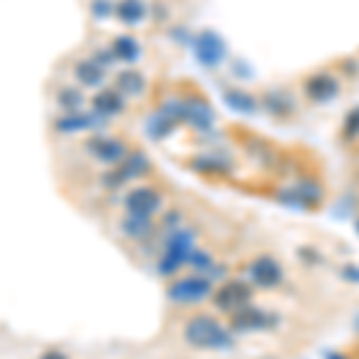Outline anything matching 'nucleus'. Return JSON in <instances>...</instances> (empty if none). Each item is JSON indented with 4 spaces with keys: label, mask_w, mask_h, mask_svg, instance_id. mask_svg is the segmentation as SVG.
Instances as JSON below:
<instances>
[{
    "label": "nucleus",
    "mask_w": 359,
    "mask_h": 359,
    "mask_svg": "<svg viewBox=\"0 0 359 359\" xmlns=\"http://www.w3.org/2000/svg\"><path fill=\"white\" fill-rule=\"evenodd\" d=\"M149 15H151V8L147 0H118L115 3V20L130 29L144 25Z\"/></svg>",
    "instance_id": "dca6fc26"
},
{
    "label": "nucleus",
    "mask_w": 359,
    "mask_h": 359,
    "mask_svg": "<svg viewBox=\"0 0 359 359\" xmlns=\"http://www.w3.org/2000/svg\"><path fill=\"white\" fill-rule=\"evenodd\" d=\"M91 57L98 62L101 67H106V69H111L115 62H118V57H115V53H113V48L108 46V48H96L94 53H91Z\"/></svg>",
    "instance_id": "c85d7f7f"
},
{
    "label": "nucleus",
    "mask_w": 359,
    "mask_h": 359,
    "mask_svg": "<svg viewBox=\"0 0 359 359\" xmlns=\"http://www.w3.org/2000/svg\"><path fill=\"white\" fill-rule=\"evenodd\" d=\"M175 127H177L175 120L168 118V115L161 111H154L147 120V132H149V137H154V139L170 137L172 132H175Z\"/></svg>",
    "instance_id": "b1692460"
},
{
    "label": "nucleus",
    "mask_w": 359,
    "mask_h": 359,
    "mask_svg": "<svg viewBox=\"0 0 359 359\" xmlns=\"http://www.w3.org/2000/svg\"><path fill=\"white\" fill-rule=\"evenodd\" d=\"M343 137H345V139H357V137H359V106H357V108H352V111L345 115Z\"/></svg>",
    "instance_id": "bb28decb"
},
{
    "label": "nucleus",
    "mask_w": 359,
    "mask_h": 359,
    "mask_svg": "<svg viewBox=\"0 0 359 359\" xmlns=\"http://www.w3.org/2000/svg\"><path fill=\"white\" fill-rule=\"evenodd\" d=\"M127 103H130V98L125 94H120L115 86H103L101 91H96V94L91 96V111L103 115L106 120H113L127 111Z\"/></svg>",
    "instance_id": "ddd939ff"
},
{
    "label": "nucleus",
    "mask_w": 359,
    "mask_h": 359,
    "mask_svg": "<svg viewBox=\"0 0 359 359\" xmlns=\"http://www.w3.org/2000/svg\"><path fill=\"white\" fill-rule=\"evenodd\" d=\"M262 111H266L271 118L278 120H287L297 113V101L292 98V94H287L285 89H266L262 96Z\"/></svg>",
    "instance_id": "2eb2a0df"
},
{
    "label": "nucleus",
    "mask_w": 359,
    "mask_h": 359,
    "mask_svg": "<svg viewBox=\"0 0 359 359\" xmlns=\"http://www.w3.org/2000/svg\"><path fill=\"white\" fill-rule=\"evenodd\" d=\"M252 302V290H249L247 283L242 280H228L225 285H221L213 294V304L218 306L225 314H237L240 309H245Z\"/></svg>",
    "instance_id": "1a4fd4ad"
},
{
    "label": "nucleus",
    "mask_w": 359,
    "mask_h": 359,
    "mask_svg": "<svg viewBox=\"0 0 359 359\" xmlns=\"http://www.w3.org/2000/svg\"><path fill=\"white\" fill-rule=\"evenodd\" d=\"M111 48H113L115 57H118V62L130 65V67L137 65L144 55L142 41H139L137 36H132V34H118V36L111 41Z\"/></svg>",
    "instance_id": "a211bd4d"
},
{
    "label": "nucleus",
    "mask_w": 359,
    "mask_h": 359,
    "mask_svg": "<svg viewBox=\"0 0 359 359\" xmlns=\"http://www.w3.org/2000/svg\"><path fill=\"white\" fill-rule=\"evenodd\" d=\"M328 359H347V357H343L340 352H335V355H328Z\"/></svg>",
    "instance_id": "2f4dec72"
},
{
    "label": "nucleus",
    "mask_w": 359,
    "mask_h": 359,
    "mask_svg": "<svg viewBox=\"0 0 359 359\" xmlns=\"http://www.w3.org/2000/svg\"><path fill=\"white\" fill-rule=\"evenodd\" d=\"M163 204V196L158 189L149 187V184H139L125 194V208L127 213H139V216H154Z\"/></svg>",
    "instance_id": "9b49d317"
},
{
    "label": "nucleus",
    "mask_w": 359,
    "mask_h": 359,
    "mask_svg": "<svg viewBox=\"0 0 359 359\" xmlns=\"http://www.w3.org/2000/svg\"><path fill=\"white\" fill-rule=\"evenodd\" d=\"M302 94L314 106H326L343 94V82L338 74L328 72V69H318V72H309L302 79Z\"/></svg>",
    "instance_id": "20e7f679"
},
{
    "label": "nucleus",
    "mask_w": 359,
    "mask_h": 359,
    "mask_svg": "<svg viewBox=\"0 0 359 359\" xmlns=\"http://www.w3.org/2000/svg\"><path fill=\"white\" fill-rule=\"evenodd\" d=\"M89 13L96 17V20H106V17L115 15V3L113 0H91Z\"/></svg>",
    "instance_id": "cd10ccee"
},
{
    "label": "nucleus",
    "mask_w": 359,
    "mask_h": 359,
    "mask_svg": "<svg viewBox=\"0 0 359 359\" xmlns=\"http://www.w3.org/2000/svg\"><path fill=\"white\" fill-rule=\"evenodd\" d=\"M223 101L242 115H254L262 111V101L254 94H249L247 89H240V86H228L223 91Z\"/></svg>",
    "instance_id": "6ab92c4d"
},
{
    "label": "nucleus",
    "mask_w": 359,
    "mask_h": 359,
    "mask_svg": "<svg viewBox=\"0 0 359 359\" xmlns=\"http://www.w3.org/2000/svg\"><path fill=\"white\" fill-rule=\"evenodd\" d=\"M357 230H359V221H357Z\"/></svg>",
    "instance_id": "473e14b6"
},
{
    "label": "nucleus",
    "mask_w": 359,
    "mask_h": 359,
    "mask_svg": "<svg viewBox=\"0 0 359 359\" xmlns=\"http://www.w3.org/2000/svg\"><path fill=\"white\" fill-rule=\"evenodd\" d=\"M74 72V79H77V86L82 89H89V91H101L106 86V79H108V69L101 67L94 57H79L72 67Z\"/></svg>",
    "instance_id": "4468645a"
},
{
    "label": "nucleus",
    "mask_w": 359,
    "mask_h": 359,
    "mask_svg": "<svg viewBox=\"0 0 359 359\" xmlns=\"http://www.w3.org/2000/svg\"><path fill=\"white\" fill-rule=\"evenodd\" d=\"M177 225H180V213L177 211H170L165 216V228H168V233H170V230H177Z\"/></svg>",
    "instance_id": "c756f323"
},
{
    "label": "nucleus",
    "mask_w": 359,
    "mask_h": 359,
    "mask_svg": "<svg viewBox=\"0 0 359 359\" xmlns=\"http://www.w3.org/2000/svg\"><path fill=\"white\" fill-rule=\"evenodd\" d=\"M194 242H196L194 230H189V228L170 230V233L165 235L163 254H161L158 264H156V271H158L161 276H175L180 271V266L187 264L189 257H192Z\"/></svg>",
    "instance_id": "f03ea898"
},
{
    "label": "nucleus",
    "mask_w": 359,
    "mask_h": 359,
    "mask_svg": "<svg viewBox=\"0 0 359 359\" xmlns=\"http://www.w3.org/2000/svg\"><path fill=\"white\" fill-rule=\"evenodd\" d=\"M41 359H67V357L62 355L60 350H48V352H46V355L41 357Z\"/></svg>",
    "instance_id": "7c9ffc66"
},
{
    "label": "nucleus",
    "mask_w": 359,
    "mask_h": 359,
    "mask_svg": "<svg viewBox=\"0 0 359 359\" xmlns=\"http://www.w3.org/2000/svg\"><path fill=\"white\" fill-rule=\"evenodd\" d=\"M108 123L103 115H98L96 111H79V113H62L60 118L53 120V132L55 135H77V132H91V135H98V132L108 130Z\"/></svg>",
    "instance_id": "6e6552de"
},
{
    "label": "nucleus",
    "mask_w": 359,
    "mask_h": 359,
    "mask_svg": "<svg viewBox=\"0 0 359 359\" xmlns=\"http://www.w3.org/2000/svg\"><path fill=\"white\" fill-rule=\"evenodd\" d=\"M294 194L299 196V201H302V206H311V204H318L323 196V189L318 187L314 180H299L297 184H294Z\"/></svg>",
    "instance_id": "393cba45"
},
{
    "label": "nucleus",
    "mask_w": 359,
    "mask_h": 359,
    "mask_svg": "<svg viewBox=\"0 0 359 359\" xmlns=\"http://www.w3.org/2000/svg\"><path fill=\"white\" fill-rule=\"evenodd\" d=\"M120 230L125 233V237L135 242H144L154 235V216H139V213H127L120 223Z\"/></svg>",
    "instance_id": "aec40b11"
},
{
    "label": "nucleus",
    "mask_w": 359,
    "mask_h": 359,
    "mask_svg": "<svg viewBox=\"0 0 359 359\" xmlns=\"http://www.w3.org/2000/svg\"><path fill=\"white\" fill-rule=\"evenodd\" d=\"M187 264H189V266H194V269L199 271V273H204V276L213 269V266H216V264H213V257H211V254H208V252H196V249L192 252V257H189V262H187Z\"/></svg>",
    "instance_id": "a878e982"
},
{
    "label": "nucleus",
    "mask_w": 359,
    "mask_h": 359,
    "mask_svg": "<svg viewBox=\"0 0 359 359\" xmlns=\"http://www.w3.org/2000/svg\"><path fill=\"white\" fill-rule=\"evenodd\" d=\"M182 101H184V113H182V125L192 127V130L201 132H211L216 127V111L211 108V103L206 101L201 94L196 91H184L182 94Z\"/></svg>",
    "instance_id": "423d86ee"
},
{
    "label": "nucleus",
    "mask_w": 359,
    "mask_h": 359,
    "mask_svg": "<svg viewBox=\"0 0 359 359\" xmlns=\"http://www.w3.org/2000/svg\"><path fill=\"white\" fill-rule=\"evenodd\" d=\"M192 168L196 172H204V175H228L233 170V161L228 156L211 154V156H196L192 158Z\"/></svg>",
    "instance_id": "4be33fe9"
},
{
    "label": "nucleus",
    "mask_w": 359,
    "mask_h": 359,
    "mask_svg": "<svg viewBox=\"0 0 359 359\" xmlns=\"http://www.w3.org/2000/svg\"><path fill=\"white\" fill-rule=\"evenodd\" d=\"M118 168L123 170V175H125L127 182H130V180L149 175V172H151V161H149V156L144 154V151H139V149H132L130 156H127V158Z\"/></svg>",
    "instance_id": "5701e85b"
},
{
    "label": "nucleus",
    "mask_w": 359,
    "mask_h": 359,
    "mask_svg": "<svg viewBox=\"0 0 359 359\" xmlns=\"http://www.w3.org/2000/svg\"><path fill=\"white\" fill-rule=\"evenodd\" d=\"M278 323V316L264 309H254V306H245L237 314L230 316V328L233 333H257V331H269Z\"/></svg>",
    "instance_id": "9d476101"
},
{
    "label": "nucleus",
    "mask_w": 359,
    "mask_h": 359,
    "mask_svg": "<svg viewBox=\"0 0 359 359\" xmlns=\"http://www.w3.org/2000/svg\"><path fill=\"white\" fill-rule=\"evenodd\" d=\"M84 151L89 154L91 158L96 161V163L108 165V168H115V165L123 163L127 156H130L132 149L127 147L125 139L98 132V135H91L84 142Z\"/></svg>",
    "instance_id": "7ed1b4c3"
},
{
    "label": "nucleus",
    "mask_w": 359,
    "mask_h": 359,
    "mask_svg": "<svg viewBox=\"0 0 359 359\" xmlns=\"http://www.w3.org/2000/svg\"><path fill=\"white\" fill-rule=\"evenodd\" d=\"M192 48H194L196 60L206 69L221 67L225 62V57H228V46H225L221 34H216L213 29H201L199 34H194Z\"/></svg>",
    "instance_id": "0eeeda50"
},
{
    "label": "nucleus",
    "mask_w": 359,
    "mask_h": 359,
    "mask_svg": "<svg viewBox=\"0 0 359 359\" xmlns=\"http://www.w3.org/2000/svg\"><path fill=\"white\" fill-rule=\"evenodd\" d=\"M147 84L149 82H147V77H144V72L137 67H125V69H120V72H115V77H113V86L127 98H139L147 91Z\"/></svg>",
    "instance_id": "f3484780"
},
{
    "label": "nucleus",
    "mask_w": 359,
    "mask_h": 359,
    "mask_svg": "<svg viewBox=\"0 0 359 359\" xmlns=\"http://www.w3.org/2000/svg\"><path fill=\"white\" fill-rule=\"evenodd\" d=\"M55 103L62 113H79L84 111V103H86V96H84V89L82 86H74V84H62L55 94Z\"/></svg>",
    "instance_id": "412c9836"
},
{
    "label": "nucleus",
    "mask_w": 359,
    "mask_h": 359,
    "mask_svg": "<svg viewBox=\"0 0 359 359\" xmlns=\"http://www.w3.org/2000/svg\"><path fill=\"white\" fill-rule=\"evenodd\" d=\"M184 340L199 350H230L235 345L233 333L208 314H196L184 323Z\"/></svg>",
    "instance_id": "f257e3e1"
},
{
    "label": "nucleus",
    "mask_w": 359,
    "mask_h": 359,
    "mask_svg": "<svg viewBox=\"0 0 359 359\" xmlns=\"http://www.w3.org/2000/svg\"><path fill=\"white\" fill-rule=\"evenodd\" d=\"M247 273H249V280H252L254 285L264 287V290L276 287L283 283V266L278 264L271 254H264V257L254 259V262L249 264Z\"/></svg>",
    "instance_id": "f8f14e48"
},
{
    "label": "nucleus",
    "mask_w": 359,
    "mask_h": 359,
    "mask_svg": "<svg viewBox=\"0 0 359 359\" xmlns=\"http://www.w3.org/2000/svg\"><path fill=\"white\" fill-rule=\"evenodd\" d=\"M211 292H213L211 278H206L204 273H192L170 283L168 299L172 304H196V302H204L206 297H211Z\"/></svg>",
    "instance_id": "39448f33"
}]
</instances>
